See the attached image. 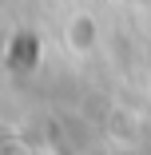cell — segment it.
<instances>
[{
	"label": "cell",
	"mask_w": 151,
	"mask_h": 155,
	"mask_svg": "<svg viewBox=\"0 0 151 155\" xmlns=\"http://www.w3.org/2000/svg\"><path fill=\"white\" fill-rule=\"evenodd\" d=\"M87 40H92V20H87V16H76V20H68V44H87Z\"/></svg>",
	"instance_id": "cell-1"
}]
</instances>
